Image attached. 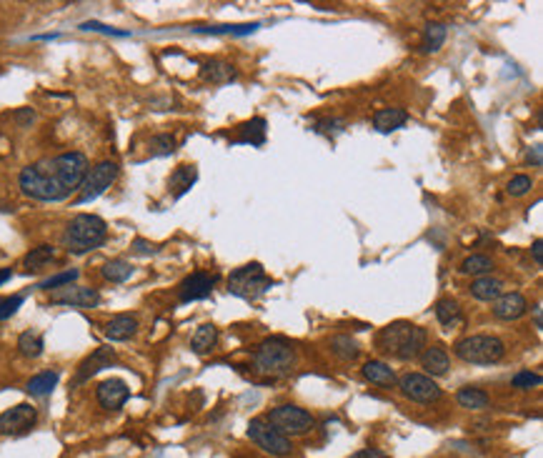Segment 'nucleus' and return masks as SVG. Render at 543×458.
Masks as SVG:
<instances>
[{
	"mask_svg": "<svg viewBox=\"0 0 543 458\" xmlns=\"http://www.w3.org/2000/svg\"><path fill=\"white\" fill-rule=\"evenodd\" d=\"M88 173V158L83 153H63L58 158L35 163L21 171V190L35 201H63L81 188Z\"/></svg>",
	"mask_w": 543,
	"mask_h": 458,
	"instance_id": "obj_1",
	"label": "nucleus"
},
{
	"mask_svg": "<svg viewBox=\"0 0 543 458\" xmlns=\"http://www.w3.org/2000/svg\"><path fill=\"white\" fill-rule=\"evenodd\" d=\"M376 346L385 356H393L398 361H413L416 356H420V348L426 346V331L408 320H396V323L381 328Z\"/></svg>",
	"mask_w": 543,
	"mask_h": 458,
	"instance_id": "obj_2",
	"label": "nucleus"
},
{
	"mask_svg": "<svg viewBox=\"0 0 543 458\" xmlns=\"http://www.w3.org/2000/svg\"><path fill=\"white\" fill-rule=\"evenodd\" d=\"M105 236H108V226H105L103 218L83 213V215H76V218L68 223V228H65V246H68L73 253H85V250H93V248H98V246H103Z\"/></svg>",
	"mask_w": 543,
	"mask_h": 458,
	"instance_id": "obj_3",
	"label": "nucleus"
},
{
	"mask_svg": "<svg viewBox=\"0 0 543 458\" xmlns=\"http://www.w3.org/2000/svg\"><path fill=\"white\" fill-rule=\"evenodd\" d=\"M503 353H506V346L496 336H468V338L456 343V356L466 363H473V366L498 363Z\"/></svg>",
	"mask_w": 543,
	"mask_h": 458,
	"instance_id": "obj_4",
	"label": "nucleus"
},
{
	"mask_svg": "<svg viewBox=\"0 0 543 458\" xmlns=\"http://www.w3.org/2000/svg\"><path fill=\"white\" fill-rule=\"evenodd\" d=\"M255 371L261 373H286L296 363V351L288 340L283 338H268L263 340L255 351Z\"/></svg>",
	"mask_w": 543,
	"mask_h": 458,
	"instance_id": "obj_5",
	"label": "nucleus"
},
{
	"mask_svg": "<svg viewBox=\"0 0 543 458\" xmlns=\"http://www.w3.org/2000/svg\"><path fill=\"white\" fill-rule=\"evenodd\" d=\"M270 288V278L266 276L261 263H248L235 268L228 278V291L243 301H253Z\"/></svg>",
	"mask_w": 543,
	"mask_h": 458,
	"instance_id": "obj_6",
	"label": "nucleus"
},
{
	"mask_svg": "<svg viewBox=\"0 0 543 458\" xmlns=\"http://www.w3.org/2000/svg\"><path fill=\"white\" fill-rule=\"evenodd\" d=\"M248 438H251L263 453H268V456H275V458L288 456V453L293 451L290 438L283 436L273 424H268V418H253V421L248 424Z\"/></svg>",
	"mask_w": 543,
	"mask_h": 458,
	"instance_id": "obj_7",
	"label": "nucleus"
},
{
	"mask_svg": "<svg viewBox=\"0 0 543 458\" xmlns=\"http://www.w3.org/2000/svg\"><path fill=\"white\" fill-rule=\"evenodd\" d=\"M266 418H268V424H273L275 428L281 430L283 436H306L316 426V418L310 416L308 411L290 406V403L270 408V413Z\"/></svg>",
	"mask_w": 543,
	"mask_h": 458,
	"instance_id": "obj_8",
	"label": "nucleus"
},
{
	"mask_svg": "<svg viewBox=\"0 0 543 458\" xmlns=\"http://www.w3.org/2000/svg\"><path fill=\"white\" fill-rule=\"evenodd\" d=\"M118 178V166L116 163H110V160H103V163H98V166L88 168V173L83 178L81 183V195H78V203H88L98 195H103L113 181Z\"/></svg>",
	"mask_w": 543,
	"mask_h": 458,
	"instance_id": "obj_9",
	"label": "nucleus"
},
{
	"mask_svg": "<svg viewBox=\"0 0 543 458\" xmlns=\"http://www.w3.org/2000/svg\"><path fill=\"white\" fill-rule=\"evenodd\" d=\"M398 386H401V393L416 403H436L440 398V389L423 373L401 375Z\"/></svg>",
	"mask_w": 543,
	"mask_h": 458,
	"instance_id": "obj_10",
	"label": "nucleus"
},
{
	"mask_svg": "<svg viewBox=\"0 0 543 458\" xmlns=\"http://www.w3.org/2000/svg\"><path fill=\"white\" fill-rule=\"evenodd\" d=\"M50 303L93 308V305L100 303V293L96 288H83V285H63V288H55L50 293Z\"/></svg>",
	"mask_w": 543,
	"mask_h": 458,
	"instance_id": "obj_11",
	"label": "nucleus"
},
{
	"mask_svg": "<svg viewBox=\"0 0 543 458\" xmlns=\"http://www.w3.org/2000/svg\"><path fill=\"white\" fill-rule=\"evenodd\" d=\"M218 283V273H203V271H195L180 283L178 288V296L183 303H191V301H200V298H208L211 291H213V285Z\"/></svg>",
	"mask_w": 543,
	"mask_h": 458,
	"instance_id": "obj_12",
	"label": "nucleus"
},
{
	"mask_svg": "<svg viewBox=\"0 0 543 458\" xmlns=\"http://www.w3.org/2000/svg\"><path fill=\"white\" fill-rule=\"evenodd\" d=\"M35 421H38V411L30 403H21L0 416V430L3 433H23V430L33 428Z\"/></svg>",
	"mask_w": 543,
	"mask_h": 458,
	"instance_id": "obj_13",
	"label": "nucleus"
},
{
	"mask_svg": "<svg viewBox=\"0 0 543 458\" xmlns=\"http://www.w3.org/2000/svg\"><path fill=\"white\" fill-rule=\"evenodd\" d=\"M128 396H131V391H128V386H125L120 378H108V381H103L96 389L98 403L108 411H118L125 401H128Z\"/></svg>",
	"mask_w": 543,
	"mask_h": 458,
	"instance_id": "obj_14",
	"label": "nucleus"
},
{
	"mask_svg": "<svg viewBox=\"0 0 543 458\" xmlns=\"http://www.w3.org/2000/svg\"><path fill=\"white\" fill-rule=\"evenodd\" d=\"M110 363H116V353H113V348H96L93 353L85 358V361L78 366V373H76V383L88 381L90 375H96L98 371H103L108 368Z\"/></svg>",
	"mask_w": 543,
	"mask_h": 458,
	"instance_id": "obj_15",
	"label": "nucleus"
},
{
	"mask_svg": "<svg viewBox=\"0 0 543 458\" xmlns=\"http://www.w3.org/2000/svg\"><path fill=\"white\" fill-rule=\"evenodd\" d=\"M526 308H529V303L521 293H501L493 303V316L501 320H516L526 313Z\"/></svg>",
	"mask_w": 543,
	"mask_h": 458,
	"instance_id": "obj_16",
	"label": "nucleus"
},
{
	"mask_svg": "<svg viewBox=\"0 0 543 458\" xmlns=\"http://www.w3.org/2000/svg\"><path fill=\"white\" fill-rule=\"evenodd\" d=\"M420 363H423V368H426L431 375H443L448 368H451V361H448L446 348H440V346L426 348V351L420 353Z\"/></svg>",
	"mask_w": 543,
	"mask_h": 458,
	"instance_id": "obj_17",
	"label": "nucleus"
},
{
	"mask_svg": "<svg viewBox=\"0 0 543 458\" xmlns=\"http://www.w3.org/2000/svg\"><path fill=\"white\" fill-rule=\"evenodd\" d=\"M503 293V281L493 276H481L471 283V296L478 301H496Z\"/></svg>",
	"mask_w": 543,
	"mask_h": 458,
	"instance_id": "obj_18",
	"label": "nucleus"
},
{
	"mask_svg": "<svg viewBox=\"0 0 543 458\" xmlns=\"http://www.w3.org/2000/svg\"><path fill=\"white\" fill-rule=\"evenodd\" d=\"M406 120H408V113L401 111V108H383V111H379L373 116V125H376V131H381V133L398 131Z\"/></svg>",
	"mask_w": 543,
	"mask_h": 458,
	"instance_id": "obj_19",
	"label": "nucleus"
},
{
	"mask_svg": "<svg viewBox=\"0 0 543 458\" xmlns=\"http://www.w3.org/2000/svg\"><path fill=\"white\" fill-rule=\"evenodd\" d=\"M198 181V171L193 166H178L175 171H173L171 181H168V188L173 190V195L175 198H180L183 193H188L193 188V183Z\"/></svg>",
	"mask_w": 543,
	"mask_h": 458,
	"instance_id": "obj_20",
	"label": "nucleus"
},
{
	"mask_svg": "<svg viewBox=\"0 0 543 458\" xmlns=\"http://www.w3.org/2000/svg\"><path fill=\"white\" fill-rule=\"evenodd\" d=\"M138 320L133 316H116L113 320L105 323V336L110 340H128L131 336H136Z\"/></svg>",
	"mask_w": 543,
	"mask_h": 458,
	"instance_id": "obj_21",
	"label": "nucleus"
},
{
	"mask_svg": "<svg viewBox=\"0 0 543 458\" xmlns=\"http://www.w3.org/2000/svg\"><path fill=\"white\" fill-rule=\"evenodd\" d=\"M200 78L208 80V83H228L235 78V70L231 63L226 61H211L200 68Z\"/></svg>",
	"mask_w": 543,
	"mask_h": 458,
	"instance_id": "obj_22",
	"label": "nucleus"
},
{
	"mask_svg": "<svg viewBox=\"0 0 543 458\" xmlns=\"http://www.w3.org/2000/svg\"><path fill=\"white\" fill-rule=\"evenodd\" d=\"M238 143H251V146H263L266 143V120L263 118H253L243 123L238 128Z\"/></svg>",
	"mask_w": 543,
	"mask_h": 458,
	"instance_id": "obj_23",
	"label": "nucleus"
},
{
	"mask_svg": "<svg viewBox=\"0 0 543 458\" xmlns=\"http://www.w3.org/2000/svg\"><path fill=\"white\" fill-rule=\"evenodd\" d=\"M363 378H368L371 383L379 386H393L396 383V373L391 366H385L383 361H368L363 366Z\"/></svg>",
	"mask_w": 543,
	"mask_h": 458,
	"instance_id": "obj_24",
	"label": "nucleus"
},
{
	"mask_svg": "<svg viewBox=\"0 0 543 458\" xmlns=\"http://www.w3.org/2000/svg\"><path fill=\"white\" fill-rule=\"evenodd\" d=\"M55 386H58V373H55V371H43V373L33 375V378L28 381L25 391L30 396H48Z\"/></svg>",
	"mask_w": 543,
	"mask_h": 458,
	"instance_id": "obj_25",
	"label": "nucleus"
},
{
	"mask_svg": "<svg viewBox=\"0 0 543 458\" xmlns=\"http://www.w3.org/2000/svg\"><path fill=\"white\" fill-rule=\"evenodd\" d=\"M436 318L443 328H454L461 320V308L454 298H440L436 303Z\"/></svg>",
	"mask_w": 543,
	"mask_h": 458,
	"instance_id": "obj_26",
	"label": "nucleus"
},
{
	"mask_svg": "<svg viewBox=\"0 0 543 458\" xmlns=\"http://www.w3.org/2000/svg\"><path fill=\"white\" fill-rule=\"evenodd\" d=\"M456 401L461 403L463 408H468V411H483L486 406H489V393L481 391V389H471V386H466V389L458 391Z\"/></svg>",
	"mask_w": 543,
	"mask_h": 458,
	"instance_id": "obj_27",
	"label": "nucleus"
},
{
	"mask_svg": "<svg viewBox=\"0 0 543 458\" xmlns=\"http://www.w3.org/2000/svg\"><path fill=\"white\" fill-rule=\"evenodd\" d=\"M215 340H218V328L206 323V326H200L191 338V348L195 353H206L211 348L215 346Z\"/></svg>",
	"mask_w": 543,
	"mask_h": 458,
	"instance_id": "obj_28",
	"label": "nucleus"
},
{
	"mask_svg": "<svg viewBox=\"0 0 543 458\" xmlns=\"http://www.w3.org/2000/svg\"><path fill=\"white\" fill-rule=\"evenodd\" d=\"M330 351L341 361H356L358 356H361V348H358V343L351 336H336V338H330Z\"/></svg>",
	"mask_w": 543,
	"mask_h": 458,
	"instance_id": "obj_29",
	"label": "nucleus"
},
{
	"mask_svg": "<svg viewBox=\"0 0 543 458\" xmlns=\"http://www.w3.org/2000/svg\"><path fill=\"white\" fill-rule=\"evenodd\" d=\"M55 261V248L53 246H38V248H33L30 253L25 256V261H23V265H25L28 271H41L43 265H48Z\"/></svg>",
	"mask_w": 543,
	"mask_h": 458,
	"instance_id": "obj_30",
	"label": "nucleus"
},
{
	"mask_svg": "<svg viewBox=\"0 0 543 458\" xmlns=\"http://www.w3.org/2000/svg\"><path fill=\"white\" fill-rule=\"evenodd\" d=\"M446 25L443 23H428L426 25V33H423V45L420 48L426 50V53H436V50L443 45L446 41Z\"/></svg>",
	"mask_w": 543,
	"mask_h": 458,
	"instance_id": "obj_31",
	"label": "nucleus"
},
{
	"mask_svg": "<svg viewBox=\"0 0 543 458\" xmlns=\"http://www.w3.org/2000/svg\"><path fill=\"white\" fill-rule=\"evenodd\" d=\"M43 348H45V343H43V336L38 331H25L18 338V351L28 358H38L43 353Z\"/></svg>",
	"mask_w": 543,
	"mask_h": 458,
	"instance_id": "obj_32",
	"label": "nucleus"
},
{
	"mask_svg": "<svg viewBox=\"0 0 543 458\" xmlns=\"http://www.w3.org/2000/svg\"><path fill=\"white\" fill-rule=\"evenodd\" d=\"M133 276V265L125 263V261H108L103 265V278L110 283H123Z\"/></svg>",
	"mask_w": 543,
	"mask_h": 458,
	"instance_id": "obj_33",
	"label": "nucleus"
},
{
	"mask_svg": "<svg viewBox=\"0 0 543 458\" xmlns=\"http://www.w3.org/2000/svg\"><path fill=\"white\" fill-rule=\"evenodd\" d=\"M491 268L493 265H491V261L486 256H471L461 263V271L468 273V276H486Z\"/></svg>",
	"mask_w": 543,
	"mask_h": 458,
	"instance_id": "obj_34",
	"label": "nucleus"
},
{
	"mask_svg": "<svg viewBox=\"0 0 543 458\" xmlns=\"http://www.w3.org/2000/svg\"><path fill=\"white\" fill-rule=\"evenodd\" d=\"M148 148H151L153 155H171V153L175 151V138L168 135V133H163V135H153L151 143H148Z\"/></svg>",
	"mask_w": 543,
	"mask_h": 458,
	"instance_id": "obj_35",
	"label": "nucleus"
},
{
	"mask_svg": "<svg viewBox=\"0 0 543 458\" xmlns=\"http://www.w3.org/2000/svg\"><path fill=\"white\" fill-rule=\"evenodd\" d=\"M76 278H78V271H76V268H70V271L58 273V276L48 278V281H43L41 288H43V291H55V288H63V285H70V283H73V281H76Z\"/></svg>",
	"mask_w": 543,
	"mask_h": 458,
	"instance_id": "obj_36",
	"label": "nucleus"
},
{
	"mask_svg": "<svg viewBox=\"0 0 543 458\" xmlns=\"http://www.w3.org/2000/svg\"><path fill=\"white\" fill-rule=\"evenodd\" d=\"M533 188V181H531V175H516V178H511V183L506 186V190H509L513 198H521V195H526Z\"/></svg>",
	"mask_w": 543,
	"mask_h": 458,
	"instance_id": "obj_37",
	"label": "nucleus"
},
{
	"mask_svg": "<svg viewBox=\"0 0 543 458\" xmlns=\"http://www.w3.org/2000/svg\"><path fill=\"white\" fill-rule=\"evenodd\" d=\"M23 296H6V298H0V320H6V318H10L18 308L23 305Z\"/></svg>",
	"mask_w": 543,
	"mask_h": 458,
	"instance_id": "obj_38",
	"label": "nucleus"
},
{
	"mask_svg": "<svg viewBox=\"0 0 543 458\" xmlns=\"http://www.w3.org/2000/svg\"><path fill=\"white\" fill-rule=\"evenodd\" d=\"M541 383V375L531 373V371H521V373L513 375V386L516 389H531V386H538Z\"/></svg>",
	"mask_w": 543,
	"mask_h": 458,
	"instance_id": "obj_39",
	"label": "nucleus"
},
{
	"mask_svg": "<svg viewBox=\"0 0 543 458\" xmlns=\"http://www.w3.org/2000/svg\"><path fill=\"white\" fill-rule=\"evenodd\" d=\"M81 28L83 30H100V33H110V35H128V33H123V30H113V28H108V25H100V23H83Z\"/></svg>",
	"mask_w": 543,
	"mask_h": 458,
	"instance_id": "obj_40",
	"label": "nucleus"
},
{
	"mask_svg": "<svg viewBox=\"0 0 543 458\" xmlns=\"http://www.w3.org/2000/svg\"><path fill=\"white\" fill-rule=\"evenodd\" d=\"M526 160H529V163H533V166L538 168V166L543 163V148H541V146H533L529 153H526Z\"/></svg>",
	"mask_w": 543,
	"mask_h": 458,
	"instance_id": "obj_41",
	"label": "nucleus"
},
{
	"mask_svg": "<svg viewBox=\"0 0 543 458\" xmlns=\"http://www.w3.org/2000/svg\"><path fill=\"white\" fill-rule=\"evenodd\" d=\"M531 253H533V261H536V265H543V241H541V238H536V241H533V246H531Z\"/></svg>",
	"mask_w": 543,
	"mask_h": 458,
	"instance_id": "obj_42",
	"label": "nucleus"
},
{
	"mask_svg": "<svg viewBox=\"0 0 543 458\" xmlns=\"http://www.w3.org/2000/svg\"><path fill=\"white\" fill-rule=\"evenodd\" d=\"M133 248H136L138 253H156V246L143 241V238H136V241H133Z\"/></svg>",
	"mask_w": 543,
	"mask_h": 458,
	"instance_id": "obj_43",
	"label": "nucleus"
},
{
	"mask_svg": "<svg viewBox=\"0 0 543 458\" xmlns=\"http://www.w3.org/2000/svg\"><path fill=\"white\" fill-rule=\"evenodd\" d=\"M351 458H388L383 451H379V448H363V451H358L356 456Z\"/></svg>",
	"mask_w": 543,
	"mask_h": 458,
	"instance_id": "obj_44",
	"label": "nucleus"
},
{
	"mask_svg": "<svg viewBox=\"0 0 543 458\" xmlns=\"http://www.w3.org/2000/svg\"><path fill=\"white\" fill-rule=\"evenodd\" d=\"M533 323H536L538 331L543 328V311H541V305H536V308H533Z\"/></svg>",
	"mask_w": 543,
	"mask_h": 458,
	"instance_id": "obj_45",
	"label": "nucleus"
},
{
	"mask_svg": "<svg viewBox=\"0 0 543 458\" xmlns=\"http://www.w3.org/2000/svg\"><path fill=\"white\" fill-rule=\"evenodd\" d=\"M10 276H13V271H10V268H3V271H0V285L6 283V281H10Z\"/></svg>",
	"mask_w": 543,
	"mask_h": 458,
	"instance_id": "obj_46",
	"label": "nucleus"
}]
</instances>
